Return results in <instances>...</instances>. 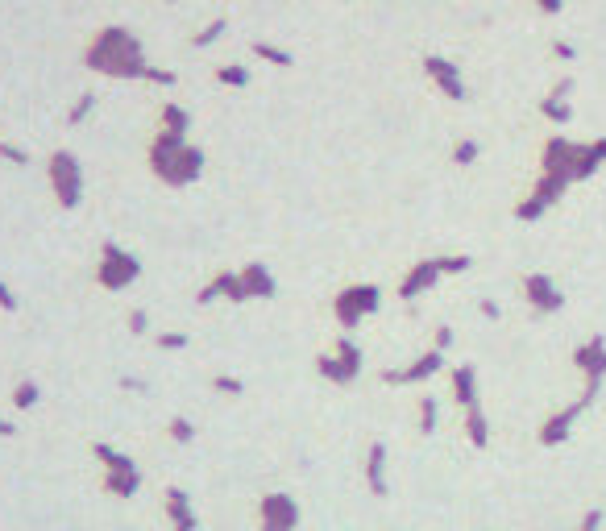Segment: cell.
I'll use <instances>...</instances> for the list:
<instances>
[{"instance_id":"obj_1","label":"cell","mask_w":606,"mask_h":531,"mask_svg":"<svg viewBox=\"0 0 606 531\" xmlns=\"http://www.w3.org/2000/svg\"><path fill=\"white\" fill-rule=\"evenodd\" d=\"M88 63H92V71H104V75H138V79L150 75V67L141 58V42L125 29H104L88 50Z\"/></svg>"},{"instance_id":"obj_2","label":"cell","mask_w":606,"mask_h":531,"mask_svg":"<svg viewBox=\"0 0 606 531\" xmlns=\"http://www.w3.org/2000/svg\"><path fill=\"white\" fill-rule=\"evenodd\" d=\"M150 158H154V171L171 187H183L191 178H199V171H204V154L195 145H187L183 133H171V129H158Z\"/></svg>"},{"instance_id":"obj_3","label":"cell","mask_w":606,"mask_h":531,"mask_svg":"<svg viewBox=\"0 0 606 531\" xmlns=\"http://www.w3.org/2000/svg\"><path fill=\"white\" fill-rule=\"evenodd\" d=\"M141 266L133 254H125L121 245H104L100 249V262H95V282L100 287H108V291H121V287H129V282H138Z\"/></svg>"},{"instance_id":"obj_4","label":"cell","mask_w":606,"mask_h":531,"mask_svg":"<svg viewBox=\"0 0 606 531\" xmlns=\"http://www.w3.org/2000/svg\"><path fill=\"white\" fill-rule=\"evenodd\" d=\"M50 187H54L62 208H75L84 199V171H79V158L71 150H58L50 158Z\"/></svg>"},{"instance_id":"obj_5","label":"cell","mask_w":606,"mask_h":531,"mask_svg":"<svg viewBox=\"0 0 606 531\" xmlns=\"http://www.w3.org/2000/svg\"><path fill=\"white\" fill-rule=\"evenodd\" d=\"M378 303H382V291H378L374 282H366V287H345V291L332 299V311H336V320H341L345 328H357L362 315H374V311H378Z\"/></svg>"},{"instance_id":"obj_6","label":"cell","mask_w":606,"mask_h":531,"mask_svg":"<svg viewBox=\"0 0 606 531\" xmlns=\"http://www.w3.org/2000/svg\"><path fill=\"white\" fill-rule=\"evenodd\" d=\"M316 365H320V374H324V378H332V382H341V386H345V382H353V378L362 374V345H353V336H341V341H336V349L324 353Z\"/></svg>"},{"instance_id":"obj_7","label":"cell","mask_w":606,"mask_h":531,"mask_svg":"<svg viewBox=\"0 0 606 531\" xmlns=\"http://www.w3.org/2000/svg\"><path fill=\"white\" fill-rule=\"evenodd\" d=\"M241 282H245V295H249V299H275V291H279L266 266H245V270H241Z\"/></svg>"},{"instance_id":"obj_8","label":"cell","mask_w":606,"mask_h":531,"mask_svg":"<svg viewBox=\"0 0 606 531\" xmlns=\"http://www.w3.org/2000/svg\"><path fill=\"white\" fill-rule=\"evenodd\" d=\"M423 67H428V75H432V79H436L440 88L449 91L453 100H466V84H461V75H457V71H453V67H449L444 58H428Z\"/></svg>"},{"instance_id":"obj_9","label":"cell","mask_w":606,"mask_h":531,"mask_svg":"<svg viewBox=\"0 0 606 531\" xmlns=\"http://www.w3.org/2000/svg\"><path fill=\"white\" fill-rule=\"evenodd\" d=\"M436 365H440V349H432V353H423L411 369H399V374H386V382H420V378H428V374H436Z\"/></svg>"},{"instance_id":"obj_10","label":"cell","mask_w":606,"mask_h":531,"mask_svg":"<svg viewBox=\"0 0 606 531\" xmlns=\"http://www.w3.org/2000/svg\"><path fill=\"white\" fill-rule=\"evenodd\" d=\"M38 395H42V391H38V382H17V391H13V407H17V411H25V407H34V402H38Z\"/></svg>"},{"instance_id":"obj_11","label":"cell","mask_w":606,"mask_h":531,"mask_svg":"<svg viewBox=\"0 0 606 531\" xmlns=\"http://www.w3.org/2000/svg\"><path fill=\"white\" fill-rule=\"evenodd\" d=\"M253 54L266 58V63H275V67H291V54L279 50V46H270V42H253Z\"/></svg>"},{"instance_id":"obj_12","label":"cell","mask_w":606,"mask_h":531,"mask_svg":"<svg viewBox=\"0 0 606 531\" xmlns=\"http://www.w3.org/2000/svg\"><path fill=\"white\" fill-rule=\"evenodd\" d=\"M225 29H229V21H225V17H216V21H212V25H204V29H199V34H195L191 42L204 50V46H212V42H216V38H220Z\"/></svg>"},{"instance_id":"obj_13","label":"cell","mask_w":606,"mask_h":531,"mask_svg":"<svg viewBox=\"0 0 606 531\" xmlns=\"http://www.w3.org/2000/svg\"><path fill=\"white\" fill-rule=\"evenodd\" d=\"M216 79L229 84V88H249V71H245V67H220Z\"/></svg>"},{"instance_id":"obj_14","label":"cell","mask_w":606,"mask_h":531,"mask_svg":"<svg viewBox=\"0 0 606 531\" xmlns=\"http://www.w3.org/2000/svg\"><path fill=\"white\" fill-rule=\"evenodd\" d=\"M92 112H95V96H79V104L67 112V121H71V125H79V121H88Z\"/></svg>"},{"instance_id":"obj_15","label":"cell","mask_w":606,"mask_h":531,"mask_svg":"<svg viewBox=\"0 0 606 531\" xmlns=\"http://www.w3.org/2000/svg\"><path fill=\"white\" fill-rule=\"evenodd\" d=\"M171 436H175L179 444L195 440V424H191V419H183V415H175V419H171Z\"/></svg>"},{"instance_id":"obj_16","label":"cell","mask_w":606,"mask_h":531,"mask_svg":"<svg viewBox=\"0 0 606 531\" xmlns=\"http://www.w3.org/2000/svg\"><path fill=\"white\" fill-rule=\"evenodd\" d=\"M370 486L382 490V444H374V448H370Z\"/></svg>"},{"instance_id":"obj_17","label":"cell","mask_w":606,"mask_h":531,"mask_svg":"<svg viewBox=\"0 0 606 531\" xmlns=\"http://www.w3.org/2000/svg\"><path fill=\"white\" fill-rule=\"evenodd\" d=\"M158 349L179 353V349H187V336H183V332H158Z\"/></svg>"},{"instance_id":"obj_18","label":"cell","mask_w":606,"mask_h":531,"mask_svg":"<svg viewBox=\"0 0 606 531\" xmlns=\"http://www.w3.org/2000/svg\"><path fill=\"white\" fill-rule=\"evenodd\" d=\"M212 386H216V391H225V395H241V391H245V386H241V378H229V374H216V378H212Z\"/></svg>"},{"instance_id":"obj_19","label":"cell","mask_w":606,"mask_h":531,"mask_svg":"<svg viewBox=\"0 0 606 531\" xmlns=\"http://www.w3.org/2000/svg\"><path fill=\"white\" fill-rule=\"evenodd\" d=\"M129 332H138V336H145V332H150V315H145L141 308L129 311Z\"/></svg>"},{"instance_id":"obj_20","label":"cell","mask_w":606,"mask_h":531,"mask_svg":"<svg viewBox=\"0 0 606 531\" xmlns=\"http://www.w3.org/2000/svg\"><path fill=\"white\" fill-rule=\"evenodd\" d=\"M0 158H8V162H17V166H25V162H29V154H25V150H17V145H4V141H0Z\"/></svg>"},{"instance_id":"obj_21","label":"cell","mask_w":606,"mask_h":531,"mask_svg":"<svg viewBox=\"0 0 606 531\" xmlns=\"http://www.w3.org/2000/svg\"><path fill=\"white\" fill-rule=\"evenodd\" d=\"M453 158H457V162H473V158H477V145H473V141H461V145L453 150Z\"/></svg>"},{"instance_id":"obj_22","label":"cell","mask_w":606,"mask_h":531,"mask_svg":"<svg viewBox=\"0 0 606 531\" xmlns=\"http://www.w3.org/2000/svg\"><path fill=\"white\" fill-rule=\"evenodd\" d=\"M0 308H4V311H17V295H13L4 282H0Z\"/></svg>"},{"instance_id":"obj_23","label":"cell","mask_w":606,"mask_h":531,"mask_svg":"<svg viewBox=\"0 0 606 531\" xmlns=\"http://www.w3.org/2000/svg\"><path fill=\"white\" fill-rule=\"evenodd\" d=\"M0 436H13V428H8V424H4V419H0Z\"/></svg>"}]
</instances>
